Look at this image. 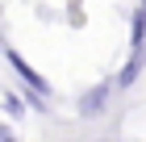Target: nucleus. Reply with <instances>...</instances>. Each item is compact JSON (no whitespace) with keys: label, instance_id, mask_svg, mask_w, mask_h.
<instances>
[{"label":"nucleus","instance_id":"obj_1","mask_svg":"<svg viewBox=\"0 0 146 142\" xmlns=\"http://www.w3.org/2000/svg\"><path fill=\"white\" fill-rule=\"evenodd\" d=\"M142 59H146V0L134 9V29H129V63H125L121 75H117V84H121V88H129V84L138 79Z\"/></svg>","mask_w":146,"mask_h":142},{"label":"nucleus","instance_id":"obj_2","mask_svg":"<svg viewBox=\"0 0 146 142\" xmlns=\"http://www.w3.org/2000/svg\"><path fill=\"white\" fill-rule=\"evenodd\" d=\"M109 92H113L109 79H104V84H96V88H88V92L79 96V117H100L104 105H109Z\"/></svg>","mask_w":146,"mask_h":142},{"label":"nucleus","instance_id":"obj_3","mask_svg":"<svg viewBox=\"0 0 146 142\" xmlns=\"http://www.w3.org/2000/svg\"><path fill=\"white\" fill-rule=\"evenodd\" d=\"M4 59H9V63H13V71H17V75H21V79H25V84H29V88H34L38 96H50V84H46V79L38 75V71H34V67H29V63H25V59L17 55V50H4Z\"/></svg>","mask_w":146,"mask_h":142},{"label":"nucleus","instance_id":"obj_4","mask_svg":"<svg viewBox=\"0 0 146 142\" xmlns=\"http://www.w3.org/2000/svg\"><path fill=\"white\" fill-rule=\"evenodd\" d=\"M4 109H9V117H21V113H25V105H21L17 96H4Z\"/></svg>","mask_w":146,"mask_h":142},{"label":"nucleus","instance_id":"obj_5","mask_svg":"<svg viewBox=\"0 0 146 142\" xmlns=\"http://www.w3.org/2000/svg\"><path fill=\"white\" fill-rule=\"evenodd\" d=\"M0 142H17V138H13V130L4 125V121H0Z\"/></svg>","mask_w":146,"mask_h":142}]
</instances>
